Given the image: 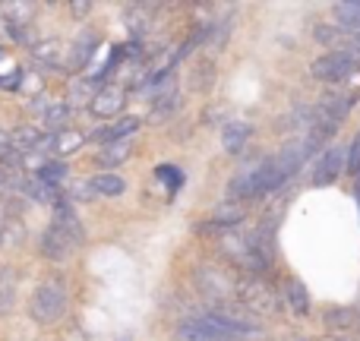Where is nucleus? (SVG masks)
<instances>
[{"label":"nucleus","instance_id":"1","mask_svg":"<svg viewBox=\"0 0 360 341\" xmlns=\"http://www.w3.org/2000/svg\"><path fill=\"white\" fill-rule=\"evenodd\" d=\"M234 304L240 310L253 313V316H275L281 310V294L275 291V285L259 275H243L234 285Z\"/></svg>","mask_w":360,"mask_h":341},{"label":"nucleus","instance_id":"2","mask_svg":"<svg viewBox=\"0 0 360 341\" xmlns=\"http://www.w3.org/2000/svg\"><path fill=\"white\" fill-rule=\"evenodd\" d=\"M29 313L38 326H54L67 313V288L60 281H41L29 297Z\"/></svg>","mask_w":360,"mask_h":341},{"label":"nucleus","instance_id":"3","mask_svg":"<svg viewBox=\"0 0 360 341\" xmlns=\"http://www.w3.org/2000/svg\"><path fill=\"white\" fill-rule=\"evenodd\" d=\"M354 70H357V60L351 51H329V54H319L310 63V76L319 82H342Z\"/></svg>","mask_w":360,"mask_h":341},{"label":"nucleus","instance_id":"4","mask_svg":"<svg viewBox=\"0 0 360 341\" xmlns=\"http://www.w3.org/2000/svg\"><path fill=\"white\" fill-rule=\"evenodd\" d=\"M250 174H253V199H262V196H269V193H275L288 177H291V171L285 168V162H281L278 155L253 165Z\"/></svg>","mask_w":360,"mask_h":341},{"label":"nucleus","instance_id":"5","mask_svg":"<svg viewBox=\"0 0 360 341\" xmlns=\"http://www.w3.org/2000/svg\"><path fill=\"white\" fill-rule=\"evenodd\" d=\"M234 285H237V278L215 272L212 266L196 269V288L209 304H224V300H231L234 297Z\"/></svg>","mask_w":360,"mask_h":341},{"label":"nucleus","instance_id":"6","mask_svg":"<svg viewBox=\"0 0 360 341\" xmlns=\"http://www.w3.org/2000/svg\"><path fill=\"white\" fill-rule=\"evenodd\" d=\"M342 174H345V146H329V149H323L316 155V162H313L310 184L329 186V184H335Z\"/></svg>","mask_w":360,"mask_h":341},{"label":"nucleus","instance_id":"7","mask_svg":"<svg viewBox=\"0 0 360 341\" xmlns=\"http://www.w3.org/2000/svg\"><path fill=\"white\" fill-rule=\"evenodd\" d=\"M127 105V92L120 86H105L98 89V92L92 95V101H89V111L95 114V117L101 120H114L120 111H124Z\"/></svg>","mask_w":360,"mask_h":341},{"label":"nucleus","instance_id":"8","mask_svg":"<svg viewBox=\"0 0 360 341\" xmlns=\"http://www.w3.org/2000/svg\"><path fill=\"white\" fill-rule=\"evenodd\" d=\"M73 250H76L73 240H70L63 231H57L54 224H48L44 234H41V240H38V253L51 262H67L70 256H73Z\"/></svg>","mask_w":360,"mask_h":341},{"label":"nucleus","instance_id":"9","mask_svg":"<svg viewBox=\"0 0 360 341\" xmlns=\"http://www.w3.org/2000/svg\"><path fill=\"white\" fill-rule=\"evenodd\" d=\"M51 224H54L57 231H63V234H67L70 240H73V247H79V243L86 240V231H82V221L76 218L73 205H70L63 196L54 202V221H51Z\"/></svg>","mask_w":360,"mask_h":341},{"label":"nucleus","instance_id":"10","mask_svg":"<svg viewBox=\"0 0 360 341\" xmlns=\"http://www.w3.org/2000/svg\"><path fill=\"white\" fill-rule=\"evenodd\" d=\"M250 136H253V124H247V120H231L221 130V149L228 152V155H240L250 146Z\"/></svg>","mask_w":360,"mask_h":341},{"label":"nucleus","instance_id":"11","mask_svg":"<svg viewBox=\"0 0 360 341\" xmlns=\"http://www.w3.org/2000/svg\"><path fill=\"white\" fill-rule=\"evenodd\" d=\"M82 146H86V133L73 130V127H67V130H60V133H51V139H48V152H54V155H60V158L79 152Z\"/></svg>","mask_w":360,"mask_h":341},{"label":"nucleus","instance_id":"12","mask_svg":"<svg viewBox=\"0 0 360 341\" xmlns=\"http://www.w3.org/2000/svg\"><path fill=\"white\" fill-rule=\"evenodd\" d=\"M323 326L332 332H351L354 326H360V313L354 307H329L323 313Z\"/></svg>","mask_w":360,"mask_h":341},{"label":"nucleus","instance_id":"13","mask_svg":"<svg viewBox=\"0 0 360 341\" xmlns=\"http://www.w3.org/2000/svg\"><path fill=\"white\" fill-rule=\"evenodd\" d=\"M41 143V130L38 127H19V130H10V152L13 155H29V152L38 149Z\"/></svg>","mask_w":360,"mask_h":341},{"label":"nucleus","instance_id":"14","mask_svg":"<svg viewBox=\"0 0 360 341\" xmlns=\"http://www.w3.org/2000/svg\"><path fill=\"white\" fill-rule=\"evenodd\" d=\"M139 127H143V120H139V117H117L111 127H105V130L95 133V139H105V146L108 143H120V139L133 136Z\"/></svg>","mask_w":360,"mask_h":341},{"label":"nucleus","instance_id":"15","mask_svg":"<svg viewBox=\"0 0 360 341\" xmlns=\"http://www.w3.org/2000/svg\"><path fill=\"white\" fill-rule=\"evenodd\" d=\"M133 158V146L127 143V139H120V143H108L105 149L95 155V162L101 165V168H120L124 162H130Z\"/></svg>","mask_w":360,"mask_h":341},{"label":"nucleus","instance_id":"16","mask_svg":"<svg viewBox=\"0 0 360 341\" xmlns=\"http://www.w3.org/2000/svg\"><path fill=\"white\" fill-rule=\"evenodd\" d=\"M285 304L291 307L294 313H297V316H307V313H310V291H307V285L300 278H291L285 285Z\"/></svg>","mask_w":360,"mask_h":341},{"label":"nucleus","instance_id":"17","mask_svg":"<svg viewBox=\"0 0 360 341\" xmlns=\"http://www.w3.org/2000/svg\"><path fill=\"white\" fill-rule=\"evenodd\" d=\"M70 117H73V108H70L67 101H54V105H48V108H44V117H41V124H44V130H51V133H60V130H67Z\"/></svg>","mask_w":360,"mask_h":341},{"label":"nucleus","instance_id":"18","mask_svg":"<svg viewBox=\"0 0 360 341\" xmlns=\"http://www.w3.org/2000/svg\"><path fill=\"white\" fill-rule=\"evenodd\" d=\"M89 186H92V193L95 196H120V193L127 190V184H124V177L120 174H95L92 180H89Z\"/></svg>","mask_w":360,"mask_h":341},{"label":"nucleus","instance_id":"19","mask_svg":"<svg viewBox=\"0 0 360 341\" xmlns=\"http://www.w3.org/2000/svg\"><path fill=\"white\" fill-rule=\"evenodd\" d=\"M63 44L57 41V38H51V41H38L35 48H32V57H35L38 63H44V67H63Z\"/></svg>","mask_w":360,"mask_h":341},{"label":"nucleus","instance_id":"20","mask_svg":"<svg viewBox=\"0 0 360 341\" xmlns=\"http://www.w3.org/2000/svg\"><path fill=\"white\" fill-rule=\"evenodd\" d=\"M335 29H348V32H360V0H345V4H335Z\"/></svg>","mask_w":360,"mask_h":341},{"label":"nucleus","instance_id":"21","mask_svg":"<svg viewBox=\"0 0 360 341\" xmlns=\"http://www.w3.org/2000/svg\"><path fill=\"white\" fill-rule=\"evenodd\" d=\"M67 174H70V168L63 162H44L41 168H35V174H32V177L38 180V184H44V186H60L63 180H67Z\"/></svg>","mask_w":360,"mask_h":341},{"label":"nucleus","instance_id":"22","mask_svg":"<svg viewBox=\"0 0 360 341\" xmlns=\"http://www.w3.org/2000/svg\"><path fill=\"white\" fill-rule=\"evenodd\" d=\"M177 341H231V338H221V335H215V332H209L199 319H186L177 329Z\"/></svg>","mask_w":360,"mask_h":341},{"label":"nucleus","instance_id":"23","mask_svg":"<svg viewBox=\"0 0 360 341\" xmlns=\"http://www.w3.org/2000/svg\"><path fill=\"white\" fill-rule=\"evenodd\" d=\"M95 44H98V38L86 32V35H82L79 41L73 44V54H70V63H67V67H70V70H82V67L89 63V57L95 54Z\"/></svg>","mask_w":360,"mask_h":341},{"label":"nucleus","instance_id":"24","mask_svg":"<svg viewBox=\"0 0 360 341\" xmlns=\"http://www.w3.org/2000/svg\"><path fill=\"white\" fill-rule=\"evenodd\" d=\"M215 228H224V231H234L237 224L243 221V205H234V202H221L215 209Z\"/></svg>","mask_w":360,"mask_h":341},{"label":"nucleus","instance_id":"25","mask_svg":"<svg viewBox=\"0 0 360 341\" xmlns=\"http://www.w3.org/2000/svg\"><path fill=\"white\" fill-rule=\"evenodd\" d=\"M95 95V82L89 79V76H79V79L70 82V92H67V105H89Z\"/></svg>","mask_w":360,"mask_h":341},{"label":"nucleus","instance_id":"26","mask_svg":"<svg viewBox=\"0 0 360 341\" xmlns=\"http://www.w3.org/2000/svg\"><path fill=\"white\" fill-rule=\"evenodd\" d=\"M13 307H16V278H13L10 269H4L0 272V316L10 313Z\"/></svg>","mask_w":360,"mask_h":341},{"label":"nucleus","instance_id":"27","mask_svg":"<svg viewBox=\"0 0 360 341\" xmlns=\"http://www.w3.org/2000/svg\"><path fill=\"white\" fill-rule=\"evenodd\" d=\"M345 174L360 177V133L345 146Z\"/></svg>","mask_w":360,"mask_h":341},{"label":"nucleus","instance_id":"28","mask_svg":"<svg viewBox=\"0 0 360 341\" xmlns=\"http://www.w3.org/2000/svg\"><path fill=\"white\" fill-rule=\"evenodd\" d=\"M155 174H158V180H162V184L168 180V184H171V193H174L177 186L184 184V174H180V171L174 168V165H162V168H158Z\"/></svg>","mask_w":360,"mask_h":341},{"label":"nucleus","instance_id":"29","mask_svg":"<svg viewBox=\"0 0 360 341\" xmlns=\"http://www.w3.org/2000/svg\"><path fill=\"white\" fill-rule=\"evenodd\" d=\"M67 199H79V202H92L95 199V193H92V186H89V180H82V184H76L73 190H70V196Z\"/></svg>","mask_w":360,"mask_h":341},{"label":"nucleus","instance_id":"30","mask_svg":"<svg viewBox=\"0 0 360 341\" xmlns=\"http://www.w3.org/2000/svg\"><path fill=\"white\" fill-rule=\"evenodd\" d=\"M180 105V98H177V92H171L168 95V101H155V117H162V114H171V111H174V108Z\"/></svg>","mask_w":360,"mask_h":341},{"label":"nucleus","instance_id":"31","mask_svg":"<svg viewBox=\"0 0 360 341\" xmlns=\"http://www.w3.org/2000/svg\"><path fill=\"white\" fill-rule=\"evenodd\" d=\"M70 10H73V16H86V13H92V4H70Z\"/></svg>","mask_w":360,"mask_h":341},{"label":"nucleus","instance_id":"32","mask_svg":"<svg viewBox=\"0 0 360 341\" xmlns=\"http://www.w3.org/2000/svg\"><path fill=\"white\" fill-rule=\"evenodd\" d=\"M316 38H319V41H326V44H332V38H335V29H319Z\"/></svg>","mask_w":360,"mask_h":341},{"label":"nucleus","instance_id":"33","mask_svg":"<svg viewBox=\"0 0 360 341\" xmlns=\"http://www.w3.org/2000/svg\"><path fill=\"white\" fill-rule=\"evenodd\" d=\"M4 224H6V218H4V205H0V237H4Z\"/></svg>","mask_w":360,"mask_h":341},{"label":"nucleus","instance_id":"34","mask_svg":"<svg viewBox=\"0 0 360 341\" xmlns=\"http://www.w3.org/2000/svg\"><path fill=\"white\" fill-rule=\"evenodd\" d=\"M354 44H357V48H360V32H357V41H354Z\"/></svg>","mask_w":360,"mask_h":341}]
</instances>
